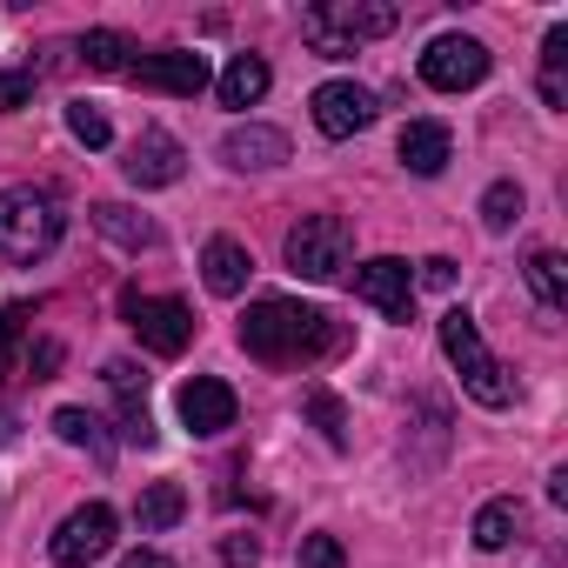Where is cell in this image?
Returning <instances> with one entry per match:
<instances>
[{
  "label": "cell",
  "mask_w": 568,
  "mask_h": 568,
  "mask_svg": "<svg viewBox=\"0 0 568 568\" xmlns=\"http://www.w3.org/2000/svg\"><path fill=\"white\" fill-rule=\"evenodd\" d=\"M355 295H362L368 308H382L388 322H408V315H415V274H408V261L375 254V261L355 267Z\"/></svg>",
  "instance_id": "8"
},
{
  "label": "cell",
  "mask_w": 568,
  "mask_h": 568,
  "mask_svg": "<svg viewBox=\"0 0 568 568\" xmlns=\"http://www.w3.org/2000/svg\"><path fill=\"white\" fill-rule=\"evenodd\" d=\"M422 288H455V261L448 254H428L422 261Z\"/></svg>",
  "instance_id": "34"
},
{
  "label": "cell",
  "mask_w": 568,
  "mask_h": 568,
  "mask_svg": "<svg viewBox=\"0 0 568 568\" xmlns=\"http://www.w3.org/2000/svg\"><path fill=\"white\" fill-rule=\"evenodd\" d=\"M128 181L134 187H174L181 181V168H187V154H181V141L168 134V128H141V141L128 148Z\"/></svg>",
  "instance_id": "11"
},
{
  "label": "cell",
  "mask_w": 568,
  "mask_h": 568,
  "mask_svg": "<svg viewBox=\"0 0 568 568\" xmlns=\"http://www.w3.org/2000/svg\"><path fill=\"white\" fill-rule=\"evenodd\" d=\"M335 28L362 48V41H375V34H395L402 28V8H388V0H335Z\"/></svg>",
  "instance_id": "16"
},
{
  "label": "cell",
  "mask_w": 568,
  "mask_h": 568,
  "mask_svg": "<svg viewBox=\"0 0 568 568\" xmlns=\"http://www.w3.org/2000/svg\"><path fill=\"white\" fill-rule=\"evenodd\" d=\"M561 68H568V28H548V41H541V101H548V108H561V101H568Z\"/></svg>",
  "instance_id": "26"
},
{
  "label": "cell",
  "mask_w": 568,
  "mask_h": 568,
  "mask_svg": "<svg viewBox=\"0 0 568 568\" xmlns=\"http://www.w3.org/2000/svg\"><path fill=\"white\" fill-rule=\"evenodd\" d=\"M54 435H61L68 448H88L101 468L114 462V442L101 435V415H88V408H61V415H54Z\"/></svg>",
  "instance_id": "21"
},
{
  "label": "cell",
  "mask_w": 568,
  "mask_h": 568,
  "mask_svg": "<svg viewBox=\"0 0 568 568\" xmlns=\"http://www.w3.org/2000/svg\"><path fill=\"white\" fill-rule=\"evenodd\" d=\"M108 548H114V508H108V501H88V508H74V515L54 528V541H48L54 568H94Z\"/></svg>",
  "instance_id": "6"
},
{
  "label": "cell",
  "mask_w": 568,
  "mask_h": 568,
  "mask_svg": "<svg viewBox=\"0 0 568 568\" xmlns=\"http://www.w3.org/2000/svg\"><path fill=\"white\" fill-rule=\"evenodd\" d=\"M308 415H315V428L328 435V448H348V415H342V402H335L328 388H308Z\"/></svg>",
  "instance_id": "27"
},
{
  "label": "cell",
  "mask_w": 568,
  "mask_h": 568,
  "mask_svg": "<svg viewBox=\"0 0 568 568\" xmlns=\"http://www.w3.org/2000/svg\"><path fill=\"white\" fill-rule=\"evenodd\" d=\"M241 348L267 368H308L322 355L342 348V328L308 308V302H288V295H261L247 315H241Z\"/></svg>",
  "instance_id": "1"
},
{
  "label": "cell",
  "mask_w": 568,
  "mask_h": 568,
  "mask_svg": "<svg viewBox=\"0 0 568 568\" xmlns=\"http://www.w3.org/2000/svg\"><path fill=\"white\" fill-rule=\"evenodd\" d=\"M128 81H134V88H154V94H181V101H194V94L207 88V61L187 54V48H161V54H134Z\"/></svg>",
  "instance_id": "9"
},
{
  "label": "cell",
  "mask_w": 568,
  "mask_h": 568,
  "mask_svg": "<svg viewBox=\"0 0 568 568\" xmlns=\"http://www.w3.org/2000/svg\"><path fill=\"white\" fill-rule=\"evenodd\" d=\"M515 535H521V501H488V508L475 515V548L495 555V548H508Z\"/></svg>",
  "instance_id": "24"
},
{
  "label": "cell",
  "mask_w": 568,
  "mask_h": 568,
  "mask_svg": "<svg viewBox=\"0 0 568 568\" xmlns=\"http://www.w3.org/2000/svg\"><path fill=\"white\" fill-rule=\"evenodd\" d=\"M348 254H355V234H348L342 214H302L288 227V267L302 281H342Z\"/></svg>",
  "instance_id": "4"
},
{
  "label": "cell",
  "mask_w": 568,
  "mask_h": 568,
  "mask_svg": "<svg viewBox=\"0 0 568 568\" xmlns=\"http://www.w3.org/2000/svg\"><path fill=\"white\" fill-rule=\"evenodd\" d=\"M442 348H448L462 388H468L481 408H508V402H515V382H508V368L488 355V342H481V328H475L468 308H448V315H442Z\"/></svg>",
  "instance_id": "3"
},
{
  "label": "cell",
  "mask_w": 568,
  "mask_h": 568,
  "mask_svg": "<svg viewBox=\"0 0 568 568\" xmlns=\"http://www.w3.org/2000/svg\"><path fill=\"white\" fill-rule=\"evenodd\" d=\"M28 101H34V74H0V108L14 114V108H28Z\"/></svg>",
  "instance_id": "33"
},
{
  "label": "cell",
  "mask_w": 568,
  "mask_h": 568,
  "mask_svg": "<svg viewBox=\"0 0 568 568\" xmlns=\"http://www.w3.org/2000/svg\"><path fill=\"white\" fill-rule=\"evenodd\" d=\"M221 161L227 168H281V161H288V134H281V128H234L221 141Z\"/></svg>",
  "instance_id": "14"
},
{
  "label": "cell",
  "mask_w": 568,
  "mask_h": 568,
  "mask_svg": "<svg viewBox=\"0 0 568 568\" xmlns=\"http://www.w3.org/2000/svg\"><path fill=\"white\" fill-rule=\"evenodd\" d=\"M348 555H342V541L335 535H308L302 541V568H342Z\"/></svg>",
  "instance_id": "30"
},
{
  "label": "cell",
  "mask_w": 568,
  "mask_h": 568,
  "mask_svg": "<svg viewBox=\"0 0 568 568\" xmlns=\"http://www.w3.org/2000/svg\"><path fill=\"white\" fill-rule=\"evenodd\" d=\"M68 134H74V141H88V148H108V141H114L108 114H101V108H88V101H74V108H68Z\"/></svg>",
  "instance_id": "29"
},
{
  "label": "cell",
  "mask_w": 568,
  "mask_h": 568,
  "mask_svg": "<svg viewBox=\"0 0 568 568\" xmlns=\"http://www.w3.org/2000/svg\"><path fill=\"white\" fill-rule=\"evenodd\" d=\"M121 568H174V561H168V555H154V548H134Z\"/></svg>",
  "instance_id": "36"
},
{
  "label": "cell",
  "mask_w": 568,
  "mask_h": 568,
  "mask_svg": "<svg viewBox=\"0 0 568 568\" xmlns=\"http://www.w3.org/2000/svg\"><path fill=\"white\" fill-rule=\"evenodd\" d=\"M54 362H61V348H54V342H41V348H34V382H48V368H54Z\"/></svg>",
  "instance_id": "35"
},
{
  "label": "cell",
  "mask_w": 568,
  "mask_h": 568,
  "mask_svg": "<svg viewBox=\"0 0 568 568\" xmlns=\"http://www.w3.org/2000/svg\"><path fill=\"white\" fill-rule=\"evenodd\" d=\"M181 515H187V495H181L174 481H154V488H141V501H134L141 535H161V528H174Z\"/></svg>",
  "instance_id": "22"
},
{
  "label": "cell",
  "mask_w": 568,
  "mask_h": 568,
  "mask_svg": "<svg viewBox=\"0 0 568 568\" xmlns=\"http://www.w3.org/2000/svg\"><path fill=\"white\" fill-rule=\"evenodd\" d=\"M101 382H108V395H114V408H121V442H154V415H148V375L134 368V362H108L101 368Z\"/></svg>",
  "instance_id": "12"
},
{
  "label": "cell",
  "mask_w": 568,
  "mask_h": 568,
  "mask_svg": "<svg viewBox=\"0 0 568 568\" xmlns=\"http://www.w3.org/2000/svg\"><path fill=\"white\" fill-rule=\"evenodd\" d=\"M81 61H88L94 74H128V68H134V41L114 34V28H94V34L81 41Z\"/></svg>",
  "instance_id": "23"
},
{
  "label": "cell",
  "mask_w": 568,
  "mask_h": 568,
  "mask_svg": "<svg viewBox=\"0 0 568 568\" xmlns=\"http://www.w3.org/2000/svg\"><path fill=\"white\" fill-rule=\"evenodd\" d=\"M21 308H0V375H8V362H14V348H21Z\"/></svg>",
  "instance_id": "31"
},
{
  "label": "cell",
  "mask_w": 568,
  "mask_h": 568,
  "mask_svg": "<svg viewBox=\"0 0 568 568\" xmlns=\"http://www.w3.org/2000/svg\"><path fill=\"white\" fill-rule=\"evenodd\" d=\"M61 227H68V214H61V201L48 187H8L0 194V261L28 267V261L54 254Z\"/></svg>",
  "instance_id": "2"
},
{
  "label": "cell",
  "mask_w": 568,
  "mask_h": 568,
  "mask_svg": "<svg viewBox=\"0 0 568 568\" xmlns=\"http://www.w3.org/2000/svg\"><path fill=\"white\" fill-rule=\"evenodd\" d=\"M174 408H181V422H187L194 435H221V428H234V388H227V382H214V375L181 382Z\"/></svg>",
  "instance_id": "13"
},
{
  "label": "cell",
  "mask_w": 568,
  "mask_h": 568,
  "mask_svg": "<svg viewBox=\"0 0 568 568\" xmlns=\"http://www.w3.org/2000/svg\"><path fill=\"white\" fill-rule=\"evenodd\" d=\"M221 561H227V568H254V561H261V541H254V535H227V541H221Z\"/></svg>",
  "instance_id": "32"
},
{
  "label": "cell",
  "mask_w": 568,
  "mask_h": 568,
  "mask_svg": "<svg viewBox=\"0 0 568 568\" xmlns=\"http://www.w3.org/2000/svg\"><path fill=\"white\" fill-rule=\"evenodd\" d=\"M528 288H535V302L541 308H568V261L555 254V247H541V254H528Z\"/></svg>",
  "instance_id": "20"
},
{
  "label": "cell",
  "mask_w": 568,
  "mask_h": 568,
  "mask_svg": "<svg viewBox=\"0 0 568 568\" xmlns=\"http://www.w3.org/2000/svg\"><path fill=\"white\" fill-rule=\"evenodd\" d=\"M121 315H128V328L141 335V348L148 355H181L187 342H194V315L181 308V302H161V295H121Z\"/></svg>",
  "instance_id": "5"
},
{
  "label": "cell",
  "mask_w": 568,
  "mask_h": 568,
  "mask_svg": "<svg viewBox=\"0 0 568 568\" xmlns=\"http://www.w3.org/2000/svg\"><path fill=\"white\" fill-rule=\"evenodd\" d=\"M422 81L442 88V94L481 88V81H488V48L468 41V34H442V41H428V54H422Z\"/></svg>",
  "instance_id": "7"
},
{
  "label": "cell",
  "mask_w": 568,
  "mask_h": 568,
  "mask_svg": "<svg viewBox=\"0 0 568 568\" xmlns=\"http://www.w3.org/2000/svg\"><path fill=\"white\" fill-rule=\"evenodd\" d=\"M94 227H101L114 247H128V254L154 247V221H148V214H134V207H121V201H101V207H94Z\"/></svg>",
  "instance_id": "18"
},
{
  "label": "cell",
  "mask_w": 568,
  "mask_h": 568,
  "mask_svg": "<svg viewBox=\"0 0 568 568\" xmlns=\"http://www.w3.org/2000/svg\"><path fill=\"white\" fill-rule=\"evenodd\" d=\"M267 94V61L261 54H234L221 74V108H254Z\"/></svg>",
  "instance_id": "19"
},
{
  "label": "cell",
  "mask_w": 568,
  "mask_h": 568,
  "mask_svg": "<svg viewBox=\"0 0 568 568\" xmlns=\"http://www.w3.org/2000/svg\"><path fill=\"white\" fill-rule=\"evenodd\" d=\"M302 41H308L322 61H348V54H355V41L335 28V14H328V8H308V14H302Z\"/></svg>",
  "instance_id": "25"
},
{
  "label": "cell",
  "mask_w": 568,
  "mask_h": 568,
  "mask_svg": "<svg viewBox=\"0 0 568 568\" xmlns=\"http://www.w3.org/2000/svg\"><path fill=\"white\" fill-rule=\"evenodd\" d=\"M515 214H521V187H515V181H495V187L481 194V221L501 234V227H515Z\"/></svg>",
  "instance_id": "28"
},
{
  "label": "cell",
  "mask_w": 568,
  "mask_h": 568,
  "mask_svg": "<svg viewBox=\"0 0 568 568\" xmlns=\"http://www.w3.org/2000/svg\"><path fill=\"white\" fill-rule=\"evenodd\" d=\"M247 247L241 241H207V254H201V274H207V288L214 295H241L247 288Z\"/></svg>",
  "instance_id": "17"
},
{
  "label": "cell",
  "mask_w": 568,
  "mask_h": 568,
  "mask_svg": "<svg viewBox=\"0 0 568 568\" xmlns=\"http://www.w3.org/2000/svg\"><path fill=\"white\" fill-rule=\"evenodd\" d=\"M368 121H375V94H368V88H355V81L315 88V128H322L328 141H348V134H362Z\"/></svg>",
  "instance_id": "10"
},
{
  "label": "cell",
  "mask_w": 568,
  "mask_h": 568,
  "mask_svg": "<svg viewBox=\"0 0 568 568\" xmlns=\"http://www.w3.org/2000/svg\"><path fill=\"white\" fill-rule=\"evenodd\" d=\"M448 154H455V141H448L442 121H408V128H402V168H408V174H442Z\"/></svg>",
  "instance_id": "15"
}]
</instances>
